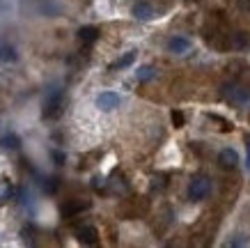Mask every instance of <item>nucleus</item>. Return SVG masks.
<instances>
[{"label": "nucleus", "mask_w": 250, "mask_h": 248, "mask_svg": "<svg viewBox=\"0 0 250 248\" xmlns=\"http://www.w3.org/2000/svg\"><path fill=\"white\" fill-rule=\"evenodd\" d=\"M225 99L232 101V104H248L250 101V85L246 81H236V78H229V83H225Z\"/></svg>", "instance_id": "nucleus-1"}, {"label": "nucleus", "mask_w": 250, "mask_h": 248, "mask_svg": "<svg viewBox=\"0 0 250 248\" xmlns=\"http://www.w3.org/2000/svg\"><path fill=\"white\" fill-rule=\"evenodd\" d=\"M209 193H211V177H207V175H195L188 184V200L202 203V200H207Z\"/></svg>", "instance_id": "nucleus-2"}, {"label": "nucleus", "mask_w": 250, "mask_h": 248, "mask_svg": "<svg viewBox=\"0 0 250 248\" xmlns=\"http://www.w3.org/2000/svg\"><path fill=\"white\" fill-rule=\"evenodd\" d=\"M62 113V90H53L44 104V117H58Z\"/></svg>", "instance_id": "nucleus-3"}, {"label": "nucleus", "mask_w": 250, "mask_h": 248, "mask_svg": "<svg viewBox=\"0 0 250 248\" xmlns=\"http://www.w3.org/2000/svg\"><path fill=\"white\" fill-rule=\"evenodd\" d=\"M193 48L188 37H182V35H174V37L167 39V51L174 53V55H184V53H188Z\"/></svg>", "instance_id": "nucleus-4"}, {"label": "nucleus", "mask_w": 250, "mask_h": 248, "mask_svg": "<svg viewBox=\"0 0 250 248\" xmlns=\"http://www.w3.org/2000/svg\"><path fill=\"white\" fill-rule=\"evenodd\" d=\"M90 209V200H67L62 204V216L64 218H71L76 214H83V211Z\"/></svg>", "instance_id": "nucleus-5"}, {"label": "nucleus", "mask_w": 250, "mask_h": 248, "mask_svg": "<svg viewBox=\"0 0 250 248\" xmlns=\"http://www.w3.org/2000/svg\"><path fill=\"white\" fill-rule=\"evenodd\" d=\"M122 104V99L117 92H101L97 97V108H101V111H115L117 106Z\"/></svg>", "instance_id": "nucleus-6"}, {"label": "nucleus", "mask_w": 250, "mask_h": 248, "mask_svg": "<svg viewBox=\"0 0 250 248\" xmlns=\"http://www.w3.org/2000/svg\"><path fill=\"white\" fill-rule=\"evenodd\" d=\"M218 165L225 168V170H234L236 165H239V154H236V150H232V147L220 150L218 152Z\"/></svg>", "instance_id": "nucleus-7"}, {"label": "nucleus", "mask_w": 250, "mask_h": 248, "mask_svg": "<svg viewBox=\"0 0 250 248\" xmlns=\"http://www.w3.org/2000/svg\"><path fill=\"white\" fill-rule=\"evenodd\" d=\"M76 237L81 244H85V246H94L99 241V232L94 225H78L76 227Z\"/></svg>", "instance_id": "nucleus-8"}, {"label": "nucleus", "mask_w": 250, "mask_h": 248, "mask_svg": "<svg viewBox=\"0 0 250 248\" xmlns=\"http://www.w3.org/2000/svg\"><path fill=\"white\" fill-rule=\"evenodd\" d=\"M133 16L140 19V21H152L154 19V7L147 2V0H138L133 5Z\"/></svg>", "instance_id": "nucleus-9"}, {"label": "nucleus", "mask_w": 250, "mask_h": 248, "mask_svg": "<svg viewBox=\"0 0 250 248\" xmlns=\"http://www.w3.org/2000/svg\"><path fill=\"white\" fill-rule=\"evenodd\" d=\"M97 37H99V28H94V25H83V28L78 30V39L85 42V44L97 42Z\"/></svg>", "instance_id": "nucleus-10"}, {"label": "nucleus", "mask_w": 250, "mask_h": 248, "mask_svg": "<svg viewBox=\"0 0 250 248\" xmlns=\"http://www.w3.org/2000/svg\"><path fill=\"white\" fill-rule=\"evenodd\" d=\"M248 44H250V37L246 32H234V35H229V48L241 51V48H246Z\"/></svg>", "instance_id": "nucleus-11"}, {"label": "nucleus", "mask_w": 250, "mask_h": 248, "mask_svg": "<svg viewBox=\"0 0 250 248\" xmlns=\"http://www.w3.org/2000/svg\"><path fill=\"white\" fill-rule=\"evenodd\" d=\"M14 196V186H12V181L9 180H0V204H5L12 200Z\"/></svg>", "instance_id": "nucleus-12"}, {"label": "nucleus", "mask_w": 250, "mask_h": 248, "mask_svg": "<svg viewBox=\"0 0 250 248\" xmlns=\"http://www.w3.org/2000/svg\"><path fill=\"white\" fill-rule=\"evenodd\" d=\"M19 145H21V140H19V135H14V134H7L0 138V150L12 152V150H16Z\"/></svg>", "instance_id": "nucleus-13"}, {"label": "nucleus", "mask_w": 250, "mask_h": 248, "mask_svg": "<svg viewBox=\"0 0 250 248\" xmlns=\"http://www.w3.org/2000/svg\"><path fill=\"white\" fill-rule=\"evenodd\" d=\"M154 76H156V67H152V65H145V67H140L136 71V78L140 83H147V81H152Z\"/></svg>", "instance_id": "nucleus-14"}, {"label": "nucleus", "mask_w": 250, "mask_h": 248, "mask_svg": "<svg viewBox=\"0 0 250 248\" xmlns=\"http://www.w3.org/2000/svg\"><path fill=\"white\" fill-rule=\"evenodd\" d=\"M133 60H136V51H129V53H124L120 60H115L113 65H110V69H124V67H129Z\"/></svg>", "instance_id": "nucleus-15"}, {"label": "nucleus", "mask_w": 250, "mask_h": 248, "mask_svg": "<svg viewBox=\"0 0 250 248\" xmlns=\"http://www.w3.org/2000/svg\"><path fill=\"white\" fill-rule=\"evenodd\" d=\"M209 120L216 122L220 131H232V129H234V124H232V122L225 120V117H220V115H209Z\"/></svg>", "instance_id": "nucleus-16"}, {"label": "nucleus", "mask_w": 250, "mask_h": 248, "mask_svg": "<svg viewBox=\"0 0 250 248\" xmlns=\"http://www.w3.org/2000/svg\"><path fill=\"white\" fill-rule=\"evenodd\" d=\"M229 246H250V237H246V234H236L234 239H229Z\"/></svg>", "instance_id": "nucleus-17"}, {"label": "nucleus", "mask_w": 250, "mask_h": 248, "mask_svg": "<svg viewBox=\"0 0 250 248\" xmlns=\"http://www.w3.org/2000/svg\"><path fill=\"white\" fill-rule=\"evenodd\" d=\"M58 186H60V180H58V177H51V180H46L44 191H46V193H53Z\"/></svg>", "instance_id": "nucleus-18"}, {"label": "nucleus", "mask_w": 250, "mask_h": 248, "mask_svg": "<svg viewBox=\"0 0 250 248\" xmlns=\"http://www.w3.org/2000/svg\"><path fill=\"white\" fill-rule=\"evenodd\" d=\"M172 124H174V129L184 127V113L182 111H172Z\"/></svg>", "instance_id": "nucleus-19"}, {"label": "nucleus", "mask_w": 250, "mask_h": 248, "mask_svg": "<svg viewBox=\"0 0 250 248\" xmlns=\"http://www.w3.org/2000/svg\"><path fill=\"white\" fill-rule=\"evenodd\" d=\"M51 157H53V161H55V163H58V165H62V163H64V152H58V150H53V152H51Z\"/></svg>", "instance_id": "nucleus-20"}, {"label": "nucleus", "mask_w": 250, "mask_h": 248, "mask_svg": "<svg viewBox=\"0 0 250 248\" xmlns=\"http://www.w3.org/2000/svg\"><path fill=\"white\" fill-rule=\"evenodd\" d=\"M232 2H234L241 12H248V9H250V0H232Z\"/></svg>", "instance_id": "nucleus-21"}, {"label": "nucleus", "mask_w": 250, "mask_h": 248, "mask_svg": "<svg viewBox=\"0 0 250 248\" xmlns=\"http://www.w3.org/2000/svg\"><path fill=\"white\" fill-rule=\"evenodd\" d=\"M246 165H248V170H250V134H246Z\"/></svg>", "instance_id": "nucleus-22"}]
</instances>
